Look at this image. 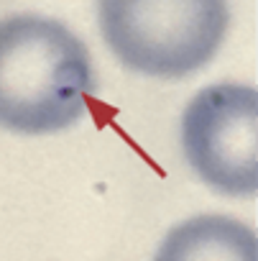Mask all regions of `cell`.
I'll use <instances>...</instances> for the list:
<instances>
[{
	"mask_svg": "<svg viewBox=\"0 0 258 261\" xmlns=\"http://www.w3.org/2000/svg\"><path fill=\"white\" fill-rule=\"evenodd\" d=\"M92 92V59L77 34L34 13L0 18V128L56 134L87 113Z\"/></svg>",
	"mask_w": 258,
	"mask_h": 261,
	"instance_id": "1",
	"label": "cell"
},
{
	"mask_svg": "<svg viewBox=\"0 0 258 261\" xmlns=\"http://www.w3.org/2000/svg\"><path fill=\"white\" fill-rule=\"evenodd\" d=\"M182 149L212 190L248 197L258 187V92L220 82L199 90L182 115Z\"/></svg>",
	"mask_w": 258,
	"mask_h": 261,
	"instance_id": "3",
	"label": "cell"
},
{
	"mask_svg": "<svg viewBox=\"0 0 258 261\" xmlns=\"http://www.w3.org/2000/svg\"><path fill=\"white\" fill-rule=\"evenodd\" d=\"M154 261H258L255 233L227 215H197L169 230Z\"/></svg>",
	"mask_w": 258,
	"mask_h": 261,
	"instance_id": "4",
	"label": "cell"
},
{
	"mask_svg": "<svg viewBox=\"0 0 258 261\" xmlns=\"http://www.w3.org/2000/svg\"><path fill=\"white\" fill-rule=\"evenodd\" d=\"M97 21L123 67L182 80L215 59L230 13L227 0H97Z\"/></svg>",
	"mask_w": 258,
	"mask_h": 261,
	"instance_id": "2",
	"label": "cell"
}]
</instances>
